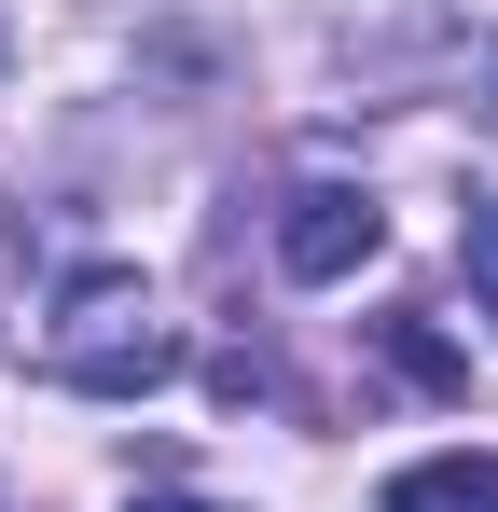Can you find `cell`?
Masks as SVG:
<instances>
[{"label": "cell", "mask_w": 498, "mask_h": 512, "mask_svg": "<svg viewBox=\"0 0 498 512\" xmlns=\"http://www.w3.org/2000/svg\"><path fill=\"white\" fill-rule=\"evenodd\" d=\"M42 360L70 374L83 402H139V388L180 374V333L153 319V291H139L125 263H97V277H70V305H56V346H42Z\"/></svg>", "instance_id": "cell-1"}, {"label": "cell", "mask_w": 498, "mask_h": 512, "mask_svg": "<svg viewBox=\"0 0 498 512\" xmlns=\"http://www.w3.org/2000/svg\"><path fill=\"white\" fill-rule=\"evenodd\" d=\"M374 236H388V222H374V194H346V180H305V194L277 208V263H291L305 291L360 277V263H374Z\"/></svg>", "instance_id": "cell-2"}, {"label": "cell", "mask_w": 498, "mask_h": 512, "mask_svg": "<svg viewBox=\"0 0 498 512\" xmlns=\"http://www.w3.org/2000/svg\"><path fill=\"white\" fill-rule=\"evenodd\" d=\"M374 512H498V457H415V471H388V499Z\"/></svg>", "instance_id": "cell-3"}, {"label": "cell", "mask_w": 498, "mask_h": 512, "mask_svg": "<svg viewBox=\"0 0 498 512\" xmlns=\"http://www.w3.org/2000/svg\"><path fill=\"white\" fill-rule=\"evenodd\" d=\"M457 263H471V291H485V319H498V194L457 208Z\"/></svg>", "instance_id": "cell-4"}, {"label": "cell", "mask_w": 498, "mask_h": 512, "mask_svg": "<svg viewBox=\"0 0 498 512\" xmlns=\"http://www.w3.org/2000/svg\"><path fill=\"white\" fill-rule=\"evenodd\" d=\"M388 360H402L415 388H457V346L429 333V319H388Z\"/></svg>", "instance_id": "cell-5"}, {"label": "cell", "mask_w": 498, "mask_h": 512, "mask_svg": "<svg viewBox=\"0 0 498 512\" xmlns=\"http://www.w3.org/2000/svg\"><path fill=\"white\" fill-rule=\"evenodd\" d=\"M139 512H208V499H139Z\"/></svg>", "instance_id": "cell-6"}, {"label": "cell", "mask_w": 498, "mask_h": 512, "mask_svg": "<svg viewBox=\"0 0 498 512\" xmlns=\"http://www.w3.org/2000/svg\"><path fill=\"white\" fill-rule=\"evenodd\" d=\"M485 97H498V70H485Z\"/></svg>", "instance_id": "cell-7"}, {"label": "cell", "mask_w": 498, "mask_h": 512, "mask_svg": "<svg viewBox=\"0 0 498 512\" xmlns=\"http://www.w3.org/2000/svg\"><path fill=\"white\" fill-rule=\"evenodd\" d=\"M0 42H14V28H0Z\"/></svg>", "instance_id": "cell-8"}]
</instances>
